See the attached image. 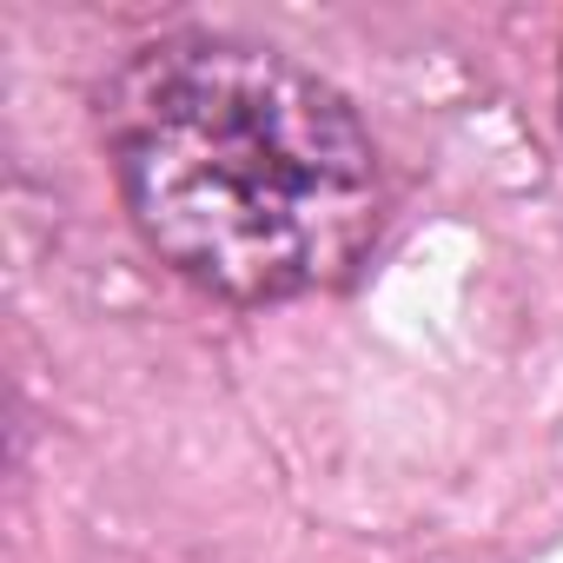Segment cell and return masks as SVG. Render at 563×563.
I'll return each instance as SVG.
<instances>
[{"mask_svg":"<svg viewBox=\"0 0 563 563\" xmlns=\"http://www.w3.org/2000/svg\"><path fill=\"white\" fill-rule=\"evenodd\" d=\"M556 126H563V54H556Z\"/></svg>","mask_w":563,"mask_h":563,"instance_id":"7a4b0ae2","label":"cell"},{"mask_svg":"<svg viewBox=\"0 0 563 563\" xmlns=\"http://www.w3.org/2000/svg\"><path fill=\"white\" fill-rule=\"evenodd\" d=\"M93 120L133 239L219 306L345 292L391 232L378 133L278 41L166 27L107 67Z\"/></svg>","mask_w":563,"mask_h":563,"instance_id":"6da1fadb","label":"cell"}]
</instances>
